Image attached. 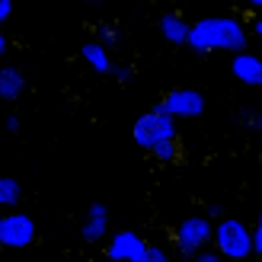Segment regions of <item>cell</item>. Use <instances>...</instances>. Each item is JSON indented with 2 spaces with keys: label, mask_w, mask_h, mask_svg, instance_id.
Segmentation results:
<instances>
[{
  "label": "cell",
  "mask_w": 262,
  "mask_h": 262,
  "mask_svg": "<svg viewBox=\"0 0 262 262\" xmlns=\"http://www.w3.org/2000/svg\"><path fill=\"white\" fill-rule=\"evenodd\" d=\"M80 58L86 61V68L90 71H96V74H112V55H109V48L99 42H83V48H80Z\"/></svg>",
  "instance_id": "11"
},
{
  "label": "cell",
  "mask_w": 262,
  "mask_h": 262,
  "mask_svg": "<svg viewBox=\"0 0 262 262\" xmlns=\"http://www.w3.org/2000/svg\"><path fill=\"white\" fill-rule=\"evenodd\" d=\"M96 38H99V42L106 45V48H115V45L122 42V32L115 29L112 23H99V26H96Z\"/></svg>",
  "instance_id": "15"
},
{
  "label": "cell",
  "mask_w": 262,
  "mask_h": 262,
  "mask_svg": "<svg viewBox=\"0 0 262 262\" xmlns=\"http://www.w3.org/2000/svg\"><path fill=\"white\" fill-rule=\"evenodd\" d=\"M230 74L237 77L240 83L246 86H262V58L253 55V51H233V61H230Z\"/></svg>",
  "instance_id": "9"
},
{
  "label": "cell",
  "mask_w": 262,
  "mask_h": 262,
  "mask_svg": "<svg viewBox=\"0 0 262 262\" xmlns=\"http://www.w3.org/2000/svg\"><path fill=\"white\" fill-rule=\"evenodd\" d=\"M131 138H135V144L141 150H154L157 144H163L169 138H179L176 135V119L163 109V102H157V106H150L147 112H141L135 125H131Z\"/></svg>",
  "instance_id": "2"
},
{
  "label": "cell",
  "mask_w": 262,
  "mask_h": 262,
  "mask_svg": "<svg viewBox=\"0 0 262 262\" xmlns=\"http://www.w3.org/2000/svg\"><path fill=\"white\" fill-rule=\"evenodd\" d=\"M243 122H246V125H253V128H262V115H253V112H246V109H243Z\"/></svg>",
  "instance_id": "23"
},
{
  "label": "cell",
  "mask_w": 262,
  "mask_h": 262,
  "mask_svg": "<svg viewBox=\"0 0 262 262\" xmlns=\"http://www.w3.org/2000/svg\"><path fill=\"white\" fill-rule=\"evenodd\" d=\"M150 157L157 163H176L179 160V138H169L163 144H157V147L150 150Z\"/></svg>",
  "instance_id": "14"
},
{
  "label": "cell",
  "mask_w": 262,
  "mask_h": 262,
  "mask_svg": "<svg viewBox=\"0 0 262 262\" xmlns=\"http://www.w3.org/2000/svg\"><path fill=\"white\" fill-rule=\"evenodd\" d=\"M38 237V227L29 214L23 211H10V214H0V246L4 250H26L32 246Z\"/></svg>",
  "instance_id": "5"
},
{
  "label": "cell",
  "mask_w": 262,
  "mask_h": 262,
  "mask_svg": "<svg viewBox=\"0 0 262 262\" xmlns=\"http://www.w3.org/2000/svg\"><path fill=\"white\" fill-rule=\"evenodd\" d=\"M250 35H246V23L237 16H205L199 23L189 26V38L186 45L199 55L208 51H243Z\"/></svg>",
  "instance_id": "1"
},
{
  "label": "cell",
  "mask_w": 262,
  "mask_h": 262,
  "mask_svg": "<svg viewBox=\"0 0 262 262\" xmlns=\"http://www.w3.org/2000/svg\"><path fill=\"white\" fill-rule=\"evenodd\" d=\"M250 29H253L256 38H262V13H256V16L250 19Z\"/></svg>",
  "instance_id": "22"
},
{
  "label": "cell",
  "mask_w": 262,
  "mask_h": 262,
  "mask_svg": "<svg viewBox=\"0 0 262 262\" xmlns=\"http://www.w3.org/2000/svg\"><path fill=\"white\" fill-rule=\"evenodd\" d=\"M90 4H102V0H90Z\"/></svg>",
  "instance_id": "26"
},
{
  "label": "cell",
  "mask_w": 262,
  "mask_h": 262,
  "mask_svg": "<svg viewBox=\"0 0 262 262\" xmlns=\"http://www.w3.org/2000/svg\"><path fill=\"white\" fill-rule=\"evenodd\" d=\"M23 202V186L13 176H0V208H16Z\"/></svg>",
  "instance_id": "13"
},
{
  "label": "cell",
  "mask_w": 262,
  "mask_h": 262,
  "mask_svg": "<svg viewBox=\"0 0 262 262\" xmlns=\"http://www.w3.org/2000/svg\"><path fill=\"white\" fill-rule=\"evenodd\" d=\"M211 237H214V221L208 214H189L173 230V243H176L179 256H186V259H192L202 246L211 243Z\"/></svg>",
  "instance_id": "4"
},
{
  "label": "cell",
  "mask_w": 262,
  "mask_h": 262,
  "mask_svg": "<svg viewBox=\"0 0 262 262\" xmlns=\"http://www.w3.org/2000/svg\"><path fill=\"white\" fill-rule=\"evenodd\" d=\"M163 109L173 115V119H199L205 112V96L192 86H179V90H169L163 96Z\"/></svg>",
  "instance_id": "7"
},
{
  "label": "cell",
  "mask_w": 262,
  "mask_h": 262,
  "mask_svg": "<svg viewBox=\"0 0 262 262\" xmlns=\"http://www.w3.org/2000/svg\"><path fill=\"white\" fill-rule=\"evenodd\" d=\"M19 125H23V122H19V115H7V122H4V128L10 131V135H16Z\"/></svg>",
  "instance_id": "20"
},
{
  "label": "cell",
  "mask_w": 262,
  "mask_h": 262,
  "mask_svg": "<svg viewBox=\"0 0 262 262\" xmlns=\"http://www.w3.org/2000/svg\"><path fill=\"white\" fill-rule=\"evenodd\" d=\"M26 93V74L19 68H0V102H16Z\"/></svg>",
  "instance_id": "10"
},
{
  "label": "cell",
  "mask_w": 262,
  "mask_h": 262,
  "mask_svg": "<svg viewBox=\"0 0 262 262\" xmlns=\"http://www.w3.org/2000/svg\"><path fill=\"white\" fill-rule=\"evenodd\" d=\"M246 7L256 10V13H262V0H246Z\"/></svg>",
  "instance_id": "25"
},
{
  "label": "cell",
  "mask_w": 262,
  "mask_h": 262,
  "mask_svg": "<svg viewBox=\"0 0 262 262\" xmlns=\"http://www.w3.org/2000/svg\"><path fill=\"white\" fill-rule=\"evenodd\" d=\"M112 77L119 83H131V77H135V71L131 68H125V64H112Z\"/></svg>",
  "instance_id": "17"
},
{
  "label": "cell",
  "mask_w": 262,
  "mask_h": 262,
  "mask_svg": "<svg viewBox=\"0 0 262 262\" xmlns=\"http://www.w3.org/2000/svg\"><path fill=\"white\" fill-rule=\"evenodd\" d=\"M147 262H169V253L157 243H147Z\"/></svg>",
  "instance_id": "16"
},
{
  "label": "cell",
  "mask_w": 262,
  "mask_h": 262,
  "mask_svg": "<svg viewBox=\"0 0 262 262\" xmlns=\"http://www.w3.org/2000/svg\"><path fill=\"white\" fill-rule=\"evenodd\" d=\"M106 237H109V208L102 202H93L86 208V217L80 224V240L93 246V243H102Z\"/></svg>",
  "instance_id": "8"
},
{
  "label": "cell",
  "mask_w": 262,
  "mask_h": 262,
  "mask_svg": "<svg viewBox=\"0 0 262 262\" xmlns=\"http://www.w3.org/2000/svg\"><path fill=\"white\" fill-rule=\"evenodd\" d=\"M7 55V35H4V29H0V58Z\"/></svg>",
  "instance_id": "24"
},
{
  "label": "cell",
  "mask_w": 262,
  "mask_h": 262,
  "mask_svg": "<svg viewBox=\"0 0 262 262\" xmlns=\"http://www.w3.org/2000/svg\"><path fill=\"white\" fill-rule=\"evenodd\" d=\"M106 256L115 262H147V240L135 230H115L106 243Z\"/></svg>",
  "instance_id": "6"
},
{
  "label": "cell",
  "mask_w": 262,
  "mask_h": 262,
  "mask_svg": "<svg viewBox=\"0 0 262 262\" xmlns=\"http://www.w3.org/2000/svg\"><path fill=\"white\" fill-rule=\"evenodd\" d=\"M211 243L217 246V253L230 259V262H240L253 253V227H246L240 217H217L214 221V237Z\"/></svg>",
  "instance_id": "3"
},
{
  "label": "cell",
  "mask_w": 262,
  "mask_h": 262,
  "mask_svg": "<svg viewBox=\"0 0 262 262\" xmlns=\"http://www.w3.org/2000/svg\"><path fill=\"white\" fill-rule=\"evenodd\" d=\"M13 16V0H0V26Z\"/></svg>",
  "instance_id": "19"
},
{
  "label": "cell",
  "mask_w": 262,
  "mask_h": 262,
  "mask_svg": "<svg viewBox=\"0 0 262 262\" xmlns=\"http://www.w3.org/2000/svg\"><path fill=\"white\" fill-rule=\"evenodd\" d=\"M253 253L262 256V214L256 217V224H253Z\"/></svg>",
  "instance_id": "18"
},
{
  "label": "cell",
  "mask_w": 262,
  "mask_h": 262,
  "mask_svg": "<svg viewBox=\"0 0 262 262\" xmlns=\"http://www.w3.org/2000/svg\"><path fill=\"white\" fill-rule=\"evenodd\" d=\"M208 217H211V221H217V217H224L227 211H224V205H208V211H205Z\"/></svg>",
  "instance_id": "21"
},
{
  "label": "cell",
  "mask_w": 262,
  "mask_h": 262,
  "mask_svg": "<svg viewBox=\"0 0 262 262\" xmlns=\"http://www.w3.org/2000/svg\"><path fill=\"white\" fill-rule=\"evenodd\" d=\"M157 26H160L163 42H169V45H186V38H189V23L182 19L179 13H163Z\"/></svg>",
  "instance_id": "12"
}]
</instances>
